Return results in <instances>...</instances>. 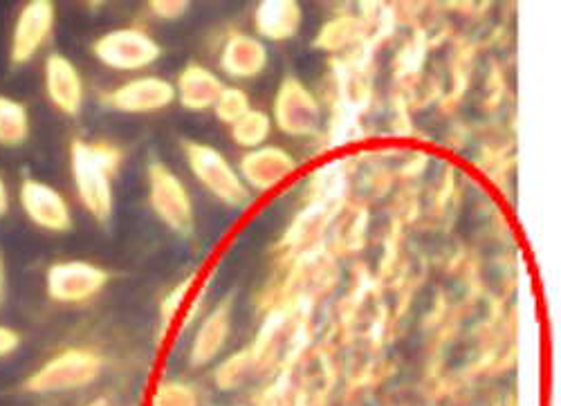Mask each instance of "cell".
Listing matches in <instances>:
<instances>
[{"label":"cell","instance_id":"14","mask_svg":"<svg viewBox=\"0 0 561 406\" xmlns=\"http://www.w3.org/2000/svg\"><path fill=\"white\" fill-rule=\"evenodd\" d=\"M231 305L233 299L225 297L220 303H216L201 322L192 348H190V367L192 369H205L214 359L225 350L231 333Z\"/></svg>","mask_w":561,"mask_h":406},{"label":"cell","instance_id":"13","mask_svg":"<svg viewBox=\"0 0 561 406\" xmlns=\"http://www.w3.org/2000/svg\"><path fill=\"white\" fill-rule=\"evenodd\" d=\"M270 53L256 34L231 32L222 43L218 66L233 81H252L267 70Z\"/></svg>","mask_w":561,"mask_h":406},{"label":"cell","instance_id":"23","mask_svg":"<svg viewBox=\"0 0 561 406\" xmlns=\"http://www.w3.org/2000/svg\"><path fill=\"white\" fill-rule=\"evenodd\" d=\"M149 10L160 21H180L192 10L190 0H151Z\"/></svg>","mask_w":561,"mask_h":406},{"label":"cell","instance_id":"6","mask_svg":"<svg viewBox=\"0 0 561 406\" xmlns=\"http://www.w3.org/2000/svg\"><path fill=\"white\" fill-rule=\"evenodd\" d=\"M92 57L113 72H142L160 61V43L142 27H115L92 43Z\"/></svg>","mask_w":561,"mask_h":406},{"label":"cell","instance_id":"28","mask_svg":"<svg viewBox=\"0 0 561 406\" xmlns=\"http://www.w3.org/2000/svg\"><path fill=\"white\" fill-rule=\"evenodd\" d=\"M85 406H113V404H111V399H108V397L100 395V397H92Z\"/></svg>","mask_w":561,"mask_h":406},{"label":"cell","instance_id":"9","mask_svg":"<svg viewBox=\"0 0 561 406\" xmlns=\"http://www.w3.org/2000/svg\"><path fill=\"white\" fill-rule=\"evenodd\" d=\"M19 205L25 218L45 234H68L75 224L68 198L38 177L25 175L19 185Z\"/></svg>","mask_w":561,"mask_h":406},{"label":"cell","instance_id":"5","mask_svg":"<svg viewBox=\"0 0 561 406\" xmlns=\"http://www.w3.org/2000/svg\"><path fill=\"white\" fill-rule=\"evenodd\" d=\"M149 205L164 228L178 236H190L196 228V211L190 189L164 162H151L147 171Z\"/></svg>","mask_w":561,"mask_h":406},{"label":"cell","instance_id":"1","mask_svg":"<svg viewBox=\"0 0 561 406\" xmlns=\"http://www.w3.org/2000/svg\"><path fill=\"white\" fill-rule=\"evenodd\" d=\"M124 153L108 140H72L70 175L81 207L98 222H108L115 211V177Z\"/></svg>","mask_w":561,"mask_h":406},{"label":"cell","instance_id":"26","mask_svg":"<svg viewBox=\"0 0 561 406\" xmlns=\"http://www.w3.org/2000/svg\"><path fill=\"white\" fill-rule=\"evenodd\" d=\"M12 209V192H10V185L5 175L0 173V218H5Z\"/></svg>","mask_w":561,"mask_h":406},{"label":"cell","instance_id":"12","mask_svg":"<svg viewBox=\"0 0 561 406\" xmlns=\"http://www.w3.org/2000/svg\"><path fill=\"white\" fill-rule=\"evenodd\" d=\"M43 90L50 106L66 117H79L85 106V81L75 66L61 53H50L43 59Z\"/></svg>","mask_w":561,"mask_h":406},{"label":"cell","instance_id":"20","mask_svg":"<svg viewBox=\"0 0 561 406\" xmlns=\"http://www.w3.org/2000/svg\"><path fill=\"white\" fill-rule=\"evenodd\" d=\"M211 111H214L216 119L229 128L231 124H237L248 111H252V102L243 88L225 85Z\"/></svg>","mask_w":561,"mask_h":406},{"label":"cell","instance_id":"10","mask_svg":"<svg viewBox=\"0 0 561 406\" xmlns=\"http://www.w3.org/2000/svg\"><path fill=\"white\" fill-rule=\"evenodd\" d=\"M175 102L173 81L158 74H137L115 85L104 104L124 115H151Z\"/></svg>","mask_w":561,"mask_h":406},{"label":"cell","instance_id":"2","mask_svg":"<svg viewBox=\"0 0 561 406\" xmlns=\"http://www.w3.org/2000/svg\"><path fill=\"white\" fill-rule=\"evenodd\" d=\"M104 357L85 346H70L48 357L45 362L32 371L23 391L30 395H61L83 391L95 384L104 375Z\"/></svg>","mask_w":561,"mask_h":406},{"label":"cell","instance_id":"19","mask_svg":"<svg viewBox=\"0 0 561 406\" xmlns=\"http://www.w3.org/2000/svg\"><path fill=\"white\" fill-rule=\"evenodd\" d=\"M362 34H364V27H362L359 19L344 14V16L329 21L319 30L314 45L319 50H325V53H340V50L348 48L351 43H355Z\"/></svg>","mask_w":561,"mask_h":406},{"label":"cell","instance_id":"3","mask_svg":"<svg viewBox=\"0 0 561 406\" xmlns=\"http://www.w3.org/2000/svg\"><path fill=\"white\" fill-rule=\"evenodd\" d=\"M184 160L201 187L229 209L250 205V189L233 166L216 147L203 142H184Z\"/></svg>","mask_w":561,"mask_h":406},{"label":"cell","instance_id":"21","mask_svg":"<svg viewBox=\"0 0 561 406\" xmlns=\"http://www.w3.org/2000/svg\"><path fill=\"white\" fill-rule=\"evenodd\" d=\"M252 369V355L250 350H239L227 357L222 364L214 371V382L220 391H237L250 375Z\"/></svg>","mask_w":561,"mask_h":406},{"label":"cell","instance_id":"18","mask_svg":"<svg viewBox=\"0 0 561 406\" xmlns=\"http://www.w3.org/2000/svg\"><path fill=\"white\" fill-rule=\"evenodd\" d=\"M272 128V117L265 111L252 108L237 124L229 126V135L233 144L241 147L243 151H252L267 144Z\"/></svg>","mask_w":561,"mask_h":406},{"label":"cell","instance_id":"7","mask_svg":"<svg viewBox=\"0 0 561 406\" xmlns=\"http://www.w3.org/2000/svg\"><path fill=\"white\" fill-rule=\"evenodd\" d=\"M272 126L293 140L314 138L321 126V106L312 90L297 77L280 79L272 102Z\"/></svg>","mask_w":561,"mask_h":406},{"label":"cell","instance_id":"16","mask_svg":"<svg viewBox=\"0 0 561 406\" xmlns=\"http://www.w3.org/2000/svg\"><path fill=\"white\" fill-rule=\"evenodd\" d=\"M304 25V10L297 0H263L254 10L256 36L265 43H280L297 36Z\"/></svg>","mask_w":561,"mask_h":406},{"label":"cell","instance_id":"17","mask_svg":"<svg viewBox=\"0 0 561 406\" xmlns=\"http://www.w3.org/2000/svg\"><path fill=\"white\" fill-rule=\"evenodd\" d=\"M32 135L30 108L5 93H0V147L19 149L27 144Z\"/></svg>","mask_w":561,"mask_h":406},{"label":"cell","instance_id":"24","mask_svg":"<svg viewBox=\"0 0 561 406\" xmlns=\"http://www.w3.org/2000/svg\"><path fill=\"white\" fill-rule=\"evenodd\" d=\"M194 283H196V279H194V277H190V279H186L182 286H178V288H175V290H173V292L162 301L160 310H162L164 324H171V322H173V317H175V310L180 308V303H182V299H184V297H190V292H192Z\"/></svg>","mask_w":561,"mask_h":406},{"label":"cell","instance_id":"11","mask_svg":"<svg viewBox=\"0 0 561 406\" xmlns=\"http://www.w3.org/2000/svg\"><path fill=\"white\" fill-rule=\"evenodd\" d=\"M299 169V162L293 158L290 151L265 144L252 151H245L239 160V175L243 185L256 194H267L276 187H280L290 179Z\"/></svg>","mask_w":561,"mask_h":406},{"label":"cell","instance_id":"25","mask_svg":"<svg viewBox=\"0 0 561 406\" xmlns=\"http://www.w3.org/2000/svg\"><path fill=\"white\" fill-rule=\"evenodd\" d=\"M23 337L16 328L0 324V359H8L21 350Z\"/></svg>","mask_w":561,"mask_h":406},{"label":"cell","instance_id":"15","mask_svg":"<svg viewBox=\"0 0 561 406\" xmlns=\"http://www.w3.org/2000/svg\"><path fill=\"white\" fill-rule=\"evenodd\" d=\"M173 88H175V102L182 108L192 113H203L214 108L225 83L211 68L203 63H186L180 70L178 79L173 81Z\"/></svg>","mask_w":561,"mask_h":406},{"label":"cell","instance_id":"8","mask_svg":"<svg viewBox=\"0 0 561 406\" xmlns=\"http://www.w3.org/2000/svg\"><path fill=\"white\" fill-rule=\"evenodd\" d=\"M57 27V8L50 0H30L14 19L8 61L12 68L34 61L50 43Z\"/></svg>","mask_w":561,"mask_h":406},{"label":"cell","instance_id":"4","mask_svg":"<svg viewBox=\"0 0 561 406\" xmlns=\"http://www.w3.org/2000/svg\"><path fill=\"white\" fill-rule=\"evenodd\" d=\"M111 275L92 260L66 258L45 269V297L57 305H85L95 301L108 286Z\"/></svg>","mask_w":561,"mask_h":406},{"label":"cell","instance_id":"22","mask_svg":"<svg viewBox=\"0 0 561 406\" xmlns=\"http://www.w3.org/2000/svg\"><path fill=\"white\" fill-rule=\"evenodd\" d=\"M149 406H201V397L192 384L167 380L156 386Z\"/></svg>","mask_w":561,"mask_h":406},{"label":"cell","instance_id":"27","mask_svg":"<svg viewBox=\"0 0 561 406\" xmlns=\"http://www.w3.org/2000/svg\"><path fill=\"white\" fill-rule=\"evenodd\" d=\"M8 288H10V281H8V263H5L3 250H0V305H3L5 299H8Z\"/></svg>","mask_w":561,"mask_h":406}]
</instances>
